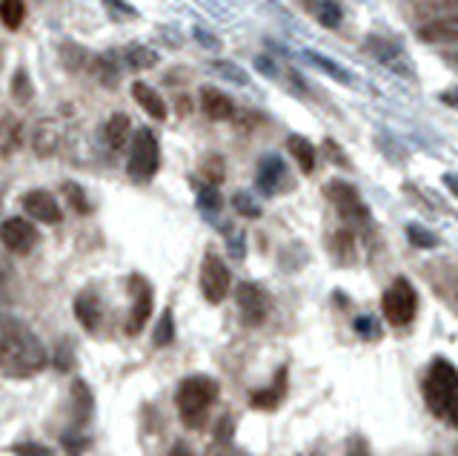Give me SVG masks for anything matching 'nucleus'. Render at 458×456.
Masks as SVG:
<instances>
[{"instance_id": "34", "label": "nucleus", "mask_w": 458, "mask_h": 456, "mask_svg": "<svg viewBox=\"0 0 458 456\" xmlns=\"http://www.w3.org/2000/svg\"><path fill=\"white\" fill-rule=\"evenodd\" d=\"M212 72H218L221 78L238 83V87H247V83H249L247 72L240 69V66H235V64H229V61H215V64H212Z\"/></svg>"}, {"instance_id": "37", "label": "nucleus", "mask_w": 458, "mask_h": 456, "mask_svg": "<svg viewBox=\"0 0 458 456\" xmlns=\"http://www.w3.org/2000/svg\"><path fill=\"white\" fill-rule=\"evenodd\" d=\"M233 207H235L240 215H247V219H258V215H261V207H258L256 201H252L249 193H235V196H233Z\"/></svg>"}, {"instance_id": "20", "label": "nucleus", "mask_w": 458, "mask_h": 456, "mask_svg": "<svg viewBox=\"0 0 458 456\" xmlns=\"http://www.w3.org/2000/svg\"><path fill=\"white\" fill-rule=\"evenodd\" d=\"M87 72H89V78H95L106 89L118 87V64L112 55H92Z\"/></svg>"}, {"instance_id": "11", "label": "nucleus", "mask_w": 458, "mask_h": 456, "mask_svg": "<svg viewBox=\"0 0 458 456\" xmlns=\"http://www.w3.org/2000/svg\"><path fill=\"white\" fill-rule=\"evenodd\" d=\"M23 210L29 213V219L43 221V224H57L60 219H64L55 196H50L46 189H32V193L23 196Z\"/></svg>"}, {"instance_id": "39", "label": "nucleus", "mask_w": 458, "mask_h": 456, "mask_svg": "<svg viewBox=\"0 0 458 456\" xmlns=\"http://www.w3.org/2000/svg\"><path fill=\"white\" fill-rule=\"evenodd\" d=\"M332 247H335V253H339V259L344 261V253H347V259L353 261V236H349L347 230H339L332 236Z\"/></svg>"}, {"instance_id": "10", "label": "nucleus", "mask_w": 458, "mask_h": 456, "mask_svg": "<svg viewBox=\"0 0 458 456\" xmlns=\"http://www.w3.org/2000/svg\"><path fill=\"white\" fill-rule=\"evenodd\" d=\"M235 296H238V307H240V313H244L247 325H261V321L270 316V296L261 284H256V282L238 284Z\"/></svg>"}, {"instance_id": "35", "label": "nucleus", "mask_w": 458, "mask_h": 456, "mask_svg": "<svg viewBox=\"0 0 458 456\" xmlns=\"http://www.w3.org/2000/svg\"><path fill=\"white\" fill-rule=\"evenodd\" d=\"M198 207L210 215L221 210V196H218V189H215V184H203L198 189Z\"/></svg>"}, {"instance_id": "13", "label": "nucleus", "mask_w": 458, "mask_h": 456, "mask_svg": "<svg viewBox=\"0 0 458 456\" xmlns=\"http://www.w3.org/2000/svg\"><path fill=\"white\" fill-rule=\"evenodd\" d=\"M201 110L207 112L212 121H229L235 115V104L229 101V95H224L215 87H203L201 89Z\"/></svg>"}, {"instance_id": "45", "label": "nucleus", "mask_w": 458, "mask_h": 456, "mask_svg": "<svg viewBox=\"0 0 458 456\" xmlns=\"http://www.w3.org/2000/svg\"><path fill=\"white\" fill-rule=\"evenodd\" d=\"M439 101H441L444 106H450V110H458V87L444 89V92L439 95Z\"/></svg>"}, {"instance_id": "18", "label": "nucleus", "mask_w": 458, "mask_h": 456, "mask_svg": "<svg viewBox=\"0 0 458 456\" xmlns=\"http://www.w3.org/2000/svg\"><path fill=\"white\" fill-rule=\"evenodd\" d=\"M132 98H135L138 106H143V110H147V115L155 118V121H164L166 112H170V110H166V101L149 87V83H143V81L132 83Z\"/></svg>"}, {"instance_id": "15", "label": "nucleus", "mask_w": 458, "mask_h": 456, "mask_svg": "<svg viewBox=\"0 0 458 456\" xmlns=\"http://www.w3.org/2000/svg\"><path fill=\"white\" fill-rule=\"evenodd\" d=\"M75 316L83 325V330H98L101 328V319H103V305L98 293L92 290H83L78 298H75Z\"/></svg>"}, {"instance_id": "12", "label": "nucleus", "mask_w": 458, "mask_h": 456, "mask_svg": "<svg viewBox=\"0 0 458 456\" xmlns=\"http://www.w3.org/2000/svg\"><path fill=\"white\" fill-rule=\"evenodd\" d=\"M418 38L424 43H455L458 41V12L424 23V27L418 29Z\"/></svg>"}, {"instance_id": "41", "label": "nucleus", "mask_w": 458, "mask_h": 456, "mask_svg": "<svg viewBox=\"0 0 458 456\" xmlns=\"http://www.w3.org/2000/svg\"><path fill=\"white\" fill-rule=\"evenodd\" d=\"M355 330H358V336H364V339H367V333H370V339H378V336H381L378 325H376V321H372L370 316H367V319H364V316L355 319Z\"/></svg>"}, {"instance_id": "27", "label": "nucleus", "mask_w": 458, "mask_h": 456, "mask_svg": "<svg viewBox=\"0 0 458 456\" xmlns=\"http://www.w3.org/2000/svg\"><path fill=\"white\" fill-rule=\"evenodd\" d=\"M11 98H15L18 104H32L34 98V83L29 78V72L27 69H18L15 75H11Z\"/></svg>"}, {"instance_id": "30", "label": "nucleus", "mask_w": 458, "mask_h": 456, "mask_svg": "<svg viewBox=\"0 0 458 456\" xmlns=\"http://www.w3.org/2000/svg\"><path fill=\"white\" fill-rule=\"evenodd\" d=\"M201 173H203V178H207V184L218 187L224 182V175H226L224 158H221V155H207V158H203V164H201Z\"/></svg>"}, {"instance_id": "46", "label": "nucleus", "mask_w": 458, "mask_h": 456, "mask_svg": "<svg viewBox=\"0 0 458 456\" xmlns=\"http://www.w3.org/2000/svg\"><path fill=\"white\" fill-rule=\"evenodd\" d=\"M229 250H233V259H244V253H247V250H244V233H235L233 236V242H229Z\"/></svg>"}, {"instance_id": "7", "label": "nucleus", "mask_w": 458, "mask_h": 456, "mask_svg": "<svg viewBox=\"0 0 458 456\" xmlns=\"http://www.w3.org/2000/svg\"><path fill=\"white\" fill-rule=\"evenodd\" d=\"M129 293H132V307H129V319H126V333L129 336H138L147 321L152 316V307H155V296H152V287L143 275H132L129 279Z\"/></svg>"}, {"instance_id": "23", "label": "nucleus", "mask_w": 458, "mask_h": 456, "mask_svg": "<svg viewBox=\"0 0 458 456\" xmlns=\"http://www.w3.org/2000/svg\"><path fill=\"white\" fill-rule=\"evenodd\" d=\"M304 58H307V61H309L312 66H318V69L327 72V75H330L332 81H339V83H353V78H349V72H347L344 66H339L335 61H330V58H324V55L312 52V50H307Z\"/></svg>"}, {"instance_id": "49", "label": "nucleus", "mask_w": 458, "mask_h": 456, "mask_svg": "<svg viewBox=\"0 0 458 456\" xmlns=\"http://www.w3.org/2000/svg\"><path fill=\"white\" fill-rule=\"evenodd\" d=\"M170 456H195L192 453V448L189 445H184V442H175V448H172V453Z\"/></svg>"}, {"instance_id": "51", "label": "nucleus", "mask_w": 458, "mask_h": 456, "mask_svg": "<svg viewBox=\"0 0 458 456\" xmlns=\"http://www.w3.org/2000/svg\"><path fill=\"white\" fill-rule=\"evenodd\" d=\"M450 58H453V64H458V46H455V52H453Z\"/></svg>"}, {"instance_id": "21", "label": "nucleus", "mask_w": 458, "mask_h": 456, "mask_svg": "<svg viewBox=\"0 0 458 456\" xmlns=\"http://www.w3.org/2000/svg\"><path fill=\"white\" fill-rule=\"evenodd\" d=\"M57 143H60V129L55 127V121H41L38 127H34L32 147H34V152L41 155V158L52 155L57 150Z\"/></svg>"}, {"instance_id": "33", "label": "nucleus", "mask_w": 458, "mask_h": 456, "mask_svg": "<svg viewBox=\"0 0 458 456\" xmlns=\"http://www.w3.org/2000/svg\"><path fill=\"white\" fill-rule=\"evenodd\" d=\"M6 132H4V155H11L23 143V124H18L15 118H6Z\"/></svg>"}, {"instance_id": "42", "label": "nucleus", "mask_w": 458, "mask_h": 456, "mask_svg": "<svg viewBox=\"0 0 458 456\" xmlns=\"http://www.w3.org/2000/svg\"><path fill=\"white\" fill-rule=\"evenodd\" d=\"M192 35H195V41H198L201 46H207V50H212V52H221V41L215 38V35L203 32L201 27H195V32H192Z\"/></svg>"}, {"instance_id": "5", "label": "nucleus", "mask_w": 458, "mask_h": 456, "mask_svg": "<svg viewBox=\"0 0 458 456\" xmlns=\"http://www.w3.org/2000/svg\"><path fill=\"white\" fill-rule=\"evenodd\" d=\"M158 164H161V150H158V138L155 132L141 127L135 132V141L129 147V164L126 170L135 182H152L155 173H158Z\"/></svg>"}, {"instance_id": "24", "label": "nucleus", "mask_w": 458, "mask_h": 456, "mask_svg": "<svg viewBox=\"0 0 458 456\" xmlns=\"http://www.w3.org/2000/svg\"><path fill=\"white\" fill-rule=\"evenodd\" d=\"M0 18H4L6 29L15 32L27 20V4L23 0H0Z\"/></svg>"}, {"instance_id": "38", "label": "nucleus", "mask_w": 458, "mask_h": 456, "mask_svg": "<svg viewBox=\"0 0 458 456\" xmlns=\"http://www.w3.org/2000/svg\"><path fill=\"white\" fill-rule=\"evenodd\" d=\"M64 196L69 198L72 207H75V213H80V215L89 213V201H87V196H83V189L78 184H64Z\"/></svg>"}, {"instance_id": "40", "label": "nucleus", "mask_w": 458, "mask_h": 456, "mask_svg": "<svg viewBox=\"0 0 458 456\" xmlns=\"http://www.w3.org/2000/svg\"><path fill=\"white\" fill-rule=\"evenodd\" d=\"M15 456H55L46 445H38V442H23V445H15Z\"/></svg>"}, {"instance_id": "1", "label": "nucleus", "mask_w": 458, "mask_h": 456, "mask_svg": "<svg viewBox=\"0 0 458 456\" xmlns=\"http://www.w3.org/2000/svg\"><path fill=\"white\" fill-rule=\"evenodd\" d=\"M50 362L46 347L23 321L6 319L4 321V376L9 379H27L41 374Z\"/></svg>"}, {"instance_id": "32", "label": "nucleus", "mask_w": 458, "mask_h": 456, "mask_svg": "<svg viewBox=\"0 0 458 456\" xmlns=\"http://www.w3.org/2000/svg\"><path fill=\"white\" fill-rule=\"evenodd\" d=\"M72 393H75V405H78V425H87V419L92 413V393L80 379L75 382V390Z\"/></svg>"}, {"instance_id": "3", "label": "nucleus", "mask_w": 458, "mask_h": 456, "mask_svg": "<svg viewBox=\"0 0 458 456\" xmlns=\"http://www.w3.org/2000/svg\"><path fill=\"white\" fill-rule=\"evenodd\" d=\"M215 399H218V382L210 376H187V379H180V385L175 390L178 413L187 422V428H192V430L203 428Z\"/></svg>"}, {"instance_id": "19", "label": "nucleus", "mask_w": 458, "mask_h": 456, "mask_svg": "<svg viewBox=\"0 0 458 456\" xmlns=\"http://www.w3.org/2000/svg\"><path fill=\"white\" fill-rule=\"evenodd\" d=\"M304 6H307V12L316 15V20L321 23V27L339 29L341 15H344V9H341L339 0H304Z\"/></svg>"}, {"instance_id": "2", "label": "nucleus", "mask_w": 458, "mask_h": 456, "mask_svg": "<svg viewBox=\"0 0 458 456\" xmlns=\"http://www.w3.org/2000/svg\"><path fill=\"white\" fill-rule=\"evenodd\" d=\"M421 390L430 413L458 430V367L444 356H436L427 367Z\"/></svg>"}, {"instance_id": "26", "label": "nucleus", "mask_w": 458, "mask_h": 456, "mask_svg": "<svg viewBox=\"0 0 458 456\" xmlns=\"http://www.w3.org/2000/svg\"><path fill=\"white\" fill-rule=\"evenodd\" d=\"M161 61V55L149 50V46H138V43H132L129 50H126V64L132 69H152L155 64Z\"/></svg>"}, {"instance_id": "44", "label": "nucleus", "mask_w": 458, "mask_h": 456, "mask_svg": "<svg viewBox=\"0 0 458 456\" xmlns=\"http://www.w3.org/2000/svg\"><path fill=\"white\" fill-rule=\"evenodd\" d=\"M256 66L263 72V75H267V78H279V66H275L272 61H270V58H256Z\"/></svg>"}, {"instance_id": "50", "label": "nucleus", "mask_w": 458, "mask_h": 456, "mask_svg": "<svg viewBox=\"0 0 458 456\" xmlns=\"http://www.w3.org/2000/svg\"><path fill=\"white\" fill-rule=\"evenodd\" d=\"M444 184H447L450 187V193L458 198V175H453V173H447V175H444Z\"/></svg>"}, {"instance_id": "48", "label": "nucleus", "mask_w": 458, "mask_h": 456, "mask_svg": "<svg viewBox=\"0 0 458 456\" xmlns=\"http://www.w3.org/2000/svg\"><path fill=\"white\" fill-rule=\"evenodd\" d=\"M175 110H178V115H189L192 112V104H189L187 95H180V98L175 101Z\"/></svg>"}, {"instance_id": "8", "label": "nucleus", "mask_w": 458, "mask_h": 456, "mask_svg": "<svg viewBox=\"0 0 458 456\" xmlns=\"http://www.w3.org/2000/svg\"><path fill=\"white\" fill-rule=\"evenodd\" d=\"M327 198L332 201V207L341 213L344 221H349V224H364V221H370V210L364 207V201H361L358 189L353 184L330 182L327 184Z\"/></svg>"}, {"instance_id": "28", "label": "nucleus", "mask_w": 458, "mask_h": 456, "mask_svg": "<svg viewBox=\"0 0 458 456\" xmlns=\"http://www.w3.org/2000/svg\"><path fill=\"white\" fill-rule=\"evenodd\" d=\"M284 390H286V374L281 379V385L279 388H267V390H258V393H252V405L256 407H263V411H270V407H275L281 399H284Z\"/></svg>"}, {"instance_id": "25", "label": "nucleus", "mask_w": 458, "mask_h": 456, "mask_svg": "<svg viewBox=\"0 0 458 456\" xmlns=\"http://www.w3.org/2000/svg\"><path fill=\"white\" fill-rule=\"evenodd\" d=\"M60 61H64V66L69 69V72H80L83 66H89V52L83 50V46H78V43H64L60 46Z\"/></svg>"}, {"instance_id": "4", "label": "nucleus", "mask_w": 458, "mask_h": 456, "mask_svg": "<svg viewBox=\"0 0 458 456\" xmlns=\"http://www.w3.org/2000/svg\"><path fill=\"white\" fill-rule=\"evenodd\" d=\"M418 310V293L404 275H399L381 296V313L393 328H407L416 319Z\"/></svg>"}, {"instance_id": "9", "label": "nucleus", "mask_w": 458, "mask_h": 456, "mask_svg": "<svg viewBox=\"0 0 458 456\" xmlns=\"http://www.w3.org/2000/svg\"><path fill=\"white\" fill-rule=\"evenodd\" d=\"M0 238H4L6 250H11V253L18 256H27L34 250V244H38V227L27 219H20V215H11V219H6L4 227H0Z\"/></svg>"}, {"instance_id": "31", "label": "nucleus", "mask_w": 458, "mask_h": 456, "mask_svg": "<svg viewBox=\"0 0 458 456\" xmlns=\"http://www.w3.org/2000/svg\"><path fill=\"white\" fill-rule=\"evenodd\" d=\"M407 238H409V242H413L416 247H421V250L439 247V236L430 233L427 227H421V224H409V227H407Z\"/></svg>"}, {"instance_id": "47", "label": "nucleus", "mask_w": 458, "mask_h": 456, "mask_svg": "<svg viewBox=\"0 0 458 456\" xmlns=\"http://www.w3.org/2000/svg\"><path fill=\"white\" fill-rule=\"evenodd\" d=\"M347 456H370V448L364 445V439L355 437L353 442H349V451H347Z\"/></svg>"}, {"instance_id": "16", "label": "nucleus", "mask_w": 458, "mask_h": 456, "mask_svg": "<svg viewBox=\"0 0 458 456\" xmlns=\"http://www.w3.org/2000/svg\"><path fill=\"white\" fill-rule=\"evenodd\" d=\"M367 46H370L372 55H376L381 64H387L390 69L401 72L404 78L413 75V72H409V69L404 66V52H401V46H399V43L384 41V38H370V41H367Z\"/></svg>"}, {"instance_id": "36", "label": "nucleus", "mask_w": 458, "mask_h": 456, "mask_svg": "<svg viewBox=\"0 0 458 456\" xmlns=\"http://www.w3.org/2000/svg\"><path fill=\"white\" fill-rule=\"evenodd\" d=\"M229 439H233V419H221V430H218V453H215V456H247V453H240L238 448L229 445Z\"/></svg>"}, {"instance_id": "43", "label": "nucleus", "mask_w": 458, "mask_h": 456, "mask_svg": "<svg viewBox=\"0 0 458 456\" xmlns=\"http://www.w3.org/2000/svg\"><path fill=\"white\" fill-rule=\"evenodd\" d=\"M106 6H110L112 15H120V18H135V9H132L126 0H103Z\"/></svg>"}, {"instance_id": "14", "label": "nucleus", "mask_w": 458, "mask_h": 456, "mask_svg": "<svg viewBox=\"0 0 458 456\" xmlns=\"http://www.w3.org/2000/svg\"><path fill=\"white\" fill-rule=\"evenodd\" d=\"M103 135H106V147L120 152V150H126L132 147V141H135V132H132V121H129V115L124 112H115L110 121H106V129H103Z\"/></svg>"}, {"instance_id": "17", "label": "nucleus", "mask_w": 458, "mask_h": 456, "mask_svg": "<svg viewBox=\"0 0 458 456\" xmlns=\"http://www.w3.org/2000/svg\"><path fill=\"white\" fill-rule=\"evenodd\" d=\"M284 182V161L279 155H263L258 164V189L263 196H272Z\"/></svg>"}, {"instance_id": "29", "label": "nucleus", "mask_w": 458, "mask_h": 456, "mask_svg": "<svg viewBox=\"0 0 458 456\" xmlns=\"http://www.w3.org/2000/svg\"><path fill=\"white\" fill-rule=\"evenodd\" d=\"M175 339V319H172V310H164L161 313V321H158V328H155V347H166V344H172Z\"/></svg>"}, {"instance_id": "22", "label": "nucleus", "mask_w": 458, "mask_h": 456, "mask_svg": "<svg viewBox=\"0 0 458 456\" xmlns=\"http://www.w3.org/2000/svg\"><path fill=\"white\" fill-rule=\"evenodd\" d=\"M286 147H289V152H293V158L298 161L301 173L309 175L312 170H316V147H312L304 135H289Z\"/></svg>"}, {"instance_id": "6", "label": "nucleus", "mask_w": 458, "mask_h": 456, "mask_svg": "<svg viewBox=\"0 0 458 456\" xmlns=\"http://www.w3.org/2000/svg\"><path fill=\"white\" fill-rule=\"evenodd\" d=\"M229 284H233V273H229L226 261L218 253H207L201 261V293L210 305H221L229 296Z\"/></svg>"}]
</instances>
